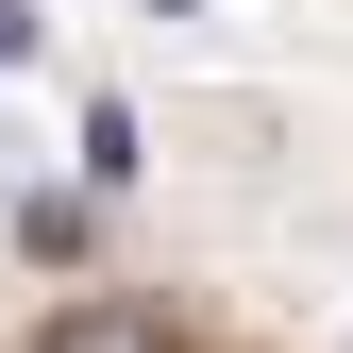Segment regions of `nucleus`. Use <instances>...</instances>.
<instances>
[{"mask_svg":"<svg viewBox=\"0 0 353 353\" xmlns=\"http://www.w3.org/2000/svg\"><path fill=\"white\" fill-rule=\"evenodd\" d=\"M34 353H168V336H152V320H118V303H68Z\"/></svg>","mask_w":353,"mask_h":353,"instance_id":"f257e3e1","label":"nucleus"},{"mask_svg":"<svg viewBox=\"0 0 353 353\" xmlns=\"http://www.w3.org/2000/svg\"><path fill=\"white\" fill-rule=\"evenodd\" d=\"M17 51H34V17H17V0H0V68H17Z\"/></svg>","mask_w":353,"mask_h":353,"instance_id":"f03ea898","label":"nucleus"}]
</instances>
